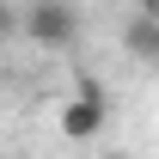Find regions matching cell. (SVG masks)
Instances as JSON below:
<instances>
[{
    "mask_svg": "<svg viewBox=\"0 0 159 159\" xmlns=\"http://www.w3.org/2000/svg\"><path fill=\"white\" fill-rule=\"evenodd\" d=\"M6 37H19V6H12V0H0V43Z\"/></svg>",
    "mask_w": 159,
    "mask_h": 159,
    "instance_id": "277c9868",
    "label": "cell"
},
{
    "mask_svg": "<svg viewBox=\"0 0 159 159\" xmlns=\"http://www.w3.org/2000/svg\"><path fill=\"white\" fill-rule=\"evenodd\" d=\"M104 122H110V98H67L55 110V129H61V141H74V147H86V141H98L104 135Z\"/></svg>",
    "mask_w": 159,
    "mask_h": 159,
    "instance_id": "7a4b0ae2",
    "label": "cell"
},
{
    "mask_svg": "<svg viewBox=\"0 0 159 159\" xmlns=\"http://www.w3.org/2000/svg\"><path fill=\"white\" fill-rule=\"evenodd\" d=\"M122 49H129L135 61H159V12H153V6H147L141 19L122 25Z\"/></svg>",
    "mask_w": 159,
    "mask_h": 159,
    "instance_id": "3957f363",
    "label": "cell"
},
{
    "mask_svg": "<svg viewBox=\"0 0 159 159\" xmlns=\"http://www.w3.org/2000/svg\"><path fill=\"white\" fill-rule=\"evenodd\" d=\"M19 37L37 49H74L80 43V6L74 0H31L19 6Z\"/></svg>",
    "mask_w": 159,
    "mask_h": 159,
    "instance_id": "6da1fadb",
    "label": "cell"
},
{
    "mask_svg": "<svg viewBox=\"0 0 159 159\" xmlns=\"http://www.w3.org/2000/svg\"><path fill=\"white\" fill-rule=\"evenodd\" d=\"M74 92H80V98H104V86H98V74H74Z\"/></svg>",
    "mask_w": 159,
    "mask_h": 159,
    "instance_id": "5b68a950",
    "label": "cell"
},
{
    "mask_svg": "<svg viewBox=\"0 0 159 159\" xmlns=\"http://www.w3.org/2000/svg\"><path fill=\"white\" fill-rule=\"evenodd\" d=\"M147 6H153V12H159V0H147Z\"/></svg>",
    "mask_w": 159,
    "mask_h": 159,
    "instance_id": "8992f818",
    "label": "cell"
}]
</instances>
